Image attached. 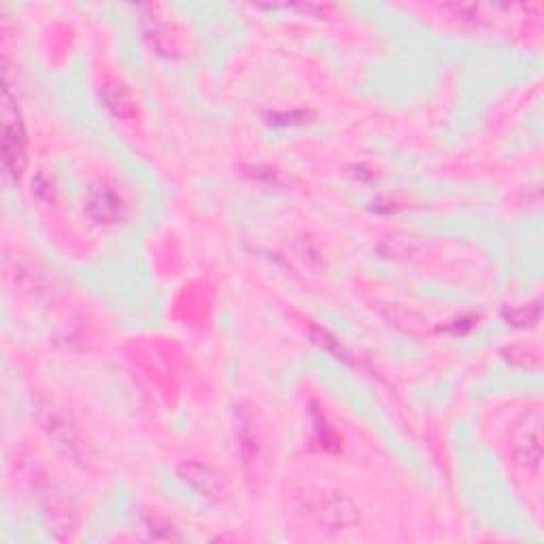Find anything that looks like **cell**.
Here are the masks:
<instances>
[{
  "mask_svg": "<svg viewBox=\"0 0 544 544\" xmlns=\"http://www.w3.org/2000/svg\"><path fill=\"white\" fill-rule=\"evenodd\" d=\"M102 101L109 107V111L118 115L121 119H130L136 113L135 98H132L130 90L126 88L121 81H107L101 90Z\"/></svg>",
  "mask_w": 544,
  "mask_h": 544,
  "instance_id": "5b68a950",
  "label": "cell"
},
{
  "mask_svg": "<svg viewBox=\"0 0 544 544\" xmlns=\"http://www.w3.org/2000/svg\"><path fill=\"white\" fill-rule=\"evenodd\" d=\"M513 449L519 461H525L528 466H538V461H540V419H538V415L534 421L528 419L519 427V432L514 434Z\"/></svg>",
  "mask_w": 544,
  "mask_h": 544,
  "instance_id": "3957f363",
  "label": "cell"
},
{
  "mask_svg": "<svg viewBox=\"0 0 544 544\" xmlns=\"http://www.w3.org/2000/svg\"><path fill=\"white\" fill-rule=\"evenodd\" d=\"M183 478L189 485H194L202 496L215 497L219 500L225 494V483L217 472H213L208 466L202 464H183Z\"/></svg>",
  "mask_w": 544,
  "mask_h": 544,
  "instance_id": "277c9868",
  "label": "cell"
},
{
  "mask_svg": "<svg viewBox=\"0 0 544 544\" xmlns=\"http://www.w3.org/2000/svg\"><path fill=\"white\" fill-rule=\"evenodd\" d=\"M121 206H124L121 205V198L111 188H107V185L94 189L88 200V208L92 215H94L98 222H107V224L115 222V219L121 215Z\"/></svg>",
  "mask_w": 544,
  "mask_h": 544,
  "instance_id": "8992f818",
  "label": "cell"
},
{
  "mask_svg": "<svg viewBox=\"0 0 544 544\" xmlns=\"http://www.w3.org/2000/svg\"><path fill=\"white\" fill-rule=\"evenodd\" d=\"M3 160L11 177H20L26 169V132L17 104L7 90L3 98Z\"/></svg>",
  "mask_w": 544,
  "mask_h": 544,
  "instance_id": "7a4b0ae2",
  "label": "cell"
},
{
  "mask_svg": "<svg viewBox=\"0 0 544 544\" xmlns=\"http://www.w3.org/2000/svg\"><path fill=\"white\" fill-rule=\"evenodd\" d=\"M300 508L306 517L326 530H349L357 521V508L334 491H304L300 497Z\"/></svg>",
  "mask_w": 544,
  "mask_h": 544,
  "instance_id": "6da1fadb",
  "label": "cell"
}]
</instances>
